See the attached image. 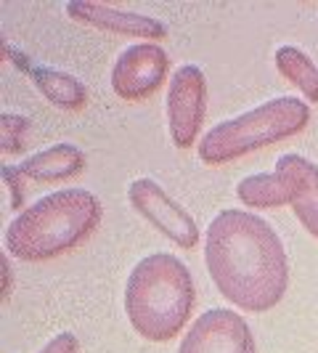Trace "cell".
<instances>
[{"label": "cell", "instance_id": "6da1fadb", "mask_svg": "<svg viewBox=\"0 0 318 353\" xmlns=\"http://www.w3.org/2000/svg\"><path fill=\"white\" fill-rule=\"evenodd\" d=\"M204 263L218 292L247 314L276 308L289 287V258L282 236L260 215L218 212L204 236Z\"/></svg>", "mask_w": 318, "mask_h": 353}, {"label": "cell", "instance_id": "7a4b0ae2", "mask_svg": "<svg viewBox=\"0 0 318 353\" xmlns=\"http://www.w3.org/2000/svg\"><path fill=\"white\" fill-rule=\"evenodd\" d=\"M101 199L88 189H61L24 208L6 229V250L27 263L53 261L88 242L101 226Z\"/></svg>", "mask_w": 318, "mask_h": 353}, {"label": "cell", "instance_id": "3957f363", "mask_svg": "<svg viewBox=\"0 0 318 353\" xmlns=\"http://www.w3.org/2000/svg\"><path fill=\"white\" fill-rule=\"evenodd\" d=\"M196 301L189 265L170 252L141 258L125 284V314L138 337L170 343L191 319Z\"/></svg>", "mask_w": 318, "mask_h": 353}, {"label": "cell", "instance_id": "277c9868", "mask_svg": "<svg viewBox=\"0 0 318 353\" xmlns=\"http://www.w3.org/2000/svg\"><path fill=\"white\" fill-rule=\"evenodd\" d=\"M310 123V104L297 96H282L249 109L239 117L210 128L199 143V159L204 165H226L252 154L257 149L282 143L302 133Z\"/></svg>", "mask_w": 318, "mask_h": 353}, {"label": "cell", "instance_id": "5b68a950", "mask_svg": "<svg viewBox=\"0 0 318 353\" xmlns=\"http://www.w3.org/2000/svg\"><path fill=\"white\" fill-rule=\"evenodd\" d=\"M207 117V77L204 72L186 64L173 74L167 88V125L178 149H191Z\"/></svg>", "mask_w": 318, "mask_h": 353}, {"label": "cell", "instance_id": "8992f818", "mask_svg": "<svg viewBox=\"0 0 318 353\" xmlns=\"http://www.w3.org/2000/svg\"><path fill=\"white\" fill-rule=\"evenodd\" d=\"M127 202L141 218H146L154 229L162 231L180 250H194L199 245L196 221L186 212V208H180L176 199L159 186L157 181L136 178L127 186Z\"/></svg>", "mask_w": 318, "mask_h": 353}, {"label": "cell", "instance_id": "52a82bcc", "mask_svg": "<svg viewBox=\"0 0 318 353\" xmlns=\"http://www.w3.org/2000/svg\"><path fill=\"white\" fill-rule=\"evenodd\" d=\"M170 70V59L159 43H136L125 48L112 70V90L123 101H143L154 96Z\"/></svg>", "mask_w": 318, "mask_h": 353}, {"label": "cell", "instance_id": "ba28073f", "mask_svg": "<svg viewBox=\"0 0 318 353\" xmlns=\"http://www.w3.org/2000/svg\"><path fill=\"white\" fill-rule=\"evenodd\" d=\"M178 353H257V348L242 314L231 308H210L189 327Z\"/></svg>", "mask_w": 318, "mask_h": 353}, {"label": "cell", "instance_id": "9c48e42d", "mask_svg": "<svg viewBox=\"0 0 318 353\" xmlns=\"http://www.w3.org/2000/svg\"><path fill=\"white\" fill-rule=\"evenodd\" d=\"M67 14L80 24H88L112 35L136 37V40H149V43L167 37V27L159 19L123 11L106 3H67Z\"/></svg>", "mask_w": 318, "mask_h": 353}, {"label": "cell", "instance_id": "30bf717a", "mask_svg": "<svg viewBox=\"0 0 318 353\" xmlns=\"http://www.w3.org/2000/svg\"><path fill=\"white\" fill-rule=\"evenodd\" d=\"M276 173H282L292 189V210L313 239H318V165L300 154H284L276 162Z\"/></svg>", "mask_w": 318, "mask_h": 353}, {"label": "cell", "instance_id": "8fae6325", "mask_svg": "<svg viewBox=\"0 0 318 353\" xmlns=\"http://www.w3.org/2000/svg\"><path fill=\"white\" fill-rule=\"evenodd\" d=\"M83 170H85V154L74 143H56L19 165L21 178L32 183H61L80 176Z\"/></svg>", "mask_w": 318, "mask_h": 353}, {"label": "cell", "instance_id": "7c38bea8", "mask_svg": "<svg viewBox=\"0 0 318 353\" xmlns=\"http://www.w3.org/2000/svg\"><path fill=\"white\" fill-rule=\"evenodd\" d=\"M236 196L244 208L255 210H279L292 205V189L282 173H257L236 183Z\"/></svg>", "mask_w": 318, "mask_h": 353}, {"label": "cell", "instance_id": "4fadbf2b", "mask_svg": "<svg viewBox=\"0 0 318 353\" xmlns=\"http://www.w3.org/2000/svg\"><path fill=\"white\" fill-rule=\"evenodd\" d=\"M35 88L59 109L67 112H77L88 104V90L85 85L74 77L61 70H48V67H27Z\"/></svg>", "mask_w": 318, "mask_h": 353}, {"label": "cell", "instance_id": "5bb4252c", "mask_svg": "<svg viewBox=\"0 0 318 353\" xmlns=\"http://www.w3.org/2000/svg\"><path fill=\"white\" fill-rule=\"evenodd\" d=\"M276 70L305 96L308 104H318V67L308 53L295 46H282L276 51Z\"/></svg>", "mask_w": 318, "mask_h": 353}, {"label": "cell", "instance_id": "9a60e30c", "mask_svg": "<svg viewBox=\"0 0 318 353\" xmlns=\"http://www.w3.org/2000/svg\"><path fill=\"white\" fill-rule=\"evenodd\" d=\"M30 130H32V123L21 114H3L0 117V152L8 157L14 154H21L27 149V139H30Z\"/></svg>", "mask_w": 318, "mask_h": 353}, {"label": "cell", "instance_id": "2e32d148", "mask_svg": "<svg viewBox=\"0 0 318 353\" xmlns=\"http://www.w3.org/2000/svg\"><path fill=\"white\" fill-rule=\"evenodd\" d=\"M3 181L11 192V208L14 210H24V178L19 173V168H11V165H3Z\"/></svg>", "mask_w": 318, "mask_h": 353}, {"label": "cell", "instance_id": "e0dca14e", "mask_svg": "<svg viewBox=\"0 0 318 353\" xmlns=\"http://www.w3.org/2000/svg\"><path fill=\"white\" fill-rule=\"evenodd\" d=\"M37 353H80V340L72 332H61V335L51 337Z\"/></svg>", "mask_w": 318, "mask_h": 353}, {"label": "cell", "instance_id": "ac0fdd59", "mask_svg": "<svg viewBox=\"0 0 318 353\" xmlns=\"http://www.w3.org/2000/svg\"><path fill=\"white\" fill-rule=\"evenodd\" d=\"M11 271H8V255H3V298L11 295Z\"/></svg>", "mask_w": 318, "mask_h": 353}]
</instances>
